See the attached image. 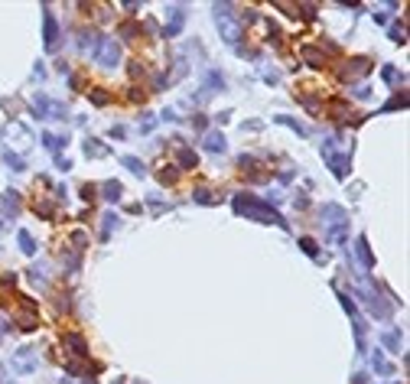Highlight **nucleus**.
I'll return each mask as SVG.
<instances>
[{
  "mask_svg": "<svg viewBox=\"0 0 410 384\" xmlns=\"http://www.w3.org/2000/svg\"><path fill=\"white\" fill-rule=\"evenodd\" d=\"M323 156H326V163L332 166V173L338 179H345V173H349V156H342L335 150V140H323Z\"/></svg>",
  "mask_w": 410,
  "mask_h": 384,
  "instance_id": "nucleus-5",
  "label": "nucleus"
},
{
  "mask_svg": "<svg viewBox=\"0 0 410 384\" xmlns=\"http://www.w3.org/2000/svg\"><path fill=\"white\" fill-rule=\"evenodd\" d=\"M4 160H7V166H13V169H16V173H23V160L16 156V153H7Z\"/></svg>",
  "mask_w": 410,
  "mask_h": 384,
  "instance_id": "nucleus-23",
  "label": "nucleus"
},
{
  "mask_svg": "<svg viewBox=\"0 0 410 384\" xmlns=\"http://www.w3.org/2000/svg\"><path fill=\"white\" fill-rule=\"evenodd\" d=\"M121 163H124V166H127V169H130V173H137V176H144V173H147V169H144V163H140V160H137V156H124V160H121Z\"/></svg>",
  "mask_w": 410,
  "mask_h": 384,
  "instance_id": "nucleus-18",
  "label": "nucleus"
},
{
  "mask_svg": "<svg viewBox=\"0 0 410 384\" xmlns=\"http://www.w3.org/2000/svg\"><path fill=\"white\" fill-rule=\"evenodd\" d=\"M300 244H303V251H306V254H313V257H316V241H313V238H303Z\"/></svg>",
  "mask_w": 410,
  "mask_h": 384,
  "instance_id": "nucleus-24",
  "label": "nucleus"
},
{
  "mask_svg": "<svg viewBox=\"0 0 410 384\" xmlns=\"http://www.w3.org/2000/svg\"><path fill=\"white\" fill-rule=\"evenodd\" d=\"M0 209H4L7 215H20V199H16V192H7L4 199H0Z\"/></svg>",
  "mask_w": 410,
  "mask_h": 384,
  "instance_id": "nucleus-14",
  "label": "nucleus"
},
{
  "mask_svg": "<svg viewBox=\"0 0 410 384\" xmlns=\"http://www.w3.org/2000/svg\"><path fill=\"white\" fill-rule=\"evenodd\" d=\"M358 297H361L365 303H368V309H371L378 319H388V316H391V306L378 297V290H374L368 280H361V283H358Z\"/></svg>",
  "mask_w": 410,
  "mask_h": 384,
  "instance_id": "nucleus-3",
  "label": "nucleus"
},
{
  "mask_svg": "<svg viewBox=\"0 0 410 384\" xmlns=\"http://www.w3.org/2000/svg\"><path fill=\"white\" fill-rule=\"evenodd\" d=\"M16 241H20V251H23V254H36V241H33L30 231H20V235H16Z\"/></svg>",
  "mask_w": 410,
  "mask_h": 384,
  "instance_id": "nucleus-16",
  "label": "nucleus"
},
{
  "mask_svg": "<svg viewBox=\"0 0 410 384\" xmlns=\"http://www.w3.org/2000/svg\"><path fill=\"white\" fill-rule=\"evenodd\" d=\"M195 160H199V156H195L192 150H186V147L179 150V166H183V169H192V166H195Z\"/></svg>",
  "mask_w": 410,
  "mask_h": 384,
  "instance_id": "nucleus-19",
  "label": "nucleus"
},
{
  "mask_svg": "<svg viewBox=\"0 0 410 384\" xmlns=\"http://www.w3.org/2000/svg\"><path fill=\"white\" fill-rule=\"evenodd\" d=\"M355 244H358V257H361V267H365V270H371V267H374V257H371L368 238H358V241H355Z\"/></svg>",
  "mask_w": 410,
  "mask_h": 384,
  "instance_id": "nucleus-11",
  "label": "nucleus"
},
{
  "mask_svg": "<svg viewBox=\"0 0 410 384\" xmlns=\"http://www.w3.org/2000/svg\"><path fill=\"white\" fill-rule=\"evenodd\" d=\"M95 56H98L101 65L114 69V65H118V59H121V49H118V42H114V39H101V42H98V49H95Z\"/></svg>",
  "mask_w": 410,
  "mask_h": 384,
  "instance_id": "nucleus-6",
  "label": "nucleus"
},
{
  "mask_svg": "<svg viewBox=\"0 0 410 384\" xmlns=\"http://www.w3.org/2000/svg\"><path fill=\"white\" fill-rule=\"evenodd\" d=\"M33 111H36V118H49V121L65 118V104L52 101V98H46V95H36V98H33Z\"/></svg>",
  "mask_w": 410,
  "mask_h": 384,
  "instance_id": "nucleus-4",
  "label": "nucleus"
},
{
  "mask_svg": "<svg viewBox=\"0 0 410 384\" xmlns=\"http://www.w3.org/2000/svg\"><path fill=\"white\" fill-rule=\"evenodd\" d=\"M4 329H7V326H4V323H0V335H4Z\"/></svg>",
  "mask_w": 410,
  "mask_h": 384,
  "instance_id": "nucleus-27",
  "label": "nucleus"
},
{
  "mask_svg": "<svg viewBox=\"0 0 410 384\" xmlns=\"http://www.w3.org/2000/svg\"><path fill=\"white\" fill-rule=\"evenodd\" d=\"M42 144H46V150H59L62 144H65V137H56V133H42Z\"/></svg>",
  "mask_w": 410,
  "mask_h": 384,
  "instance_id": "nucleus-20",
  "label": "nucleus"
},
{
  "mask_svg": "<svg viewBox=\"0 0 410 384\" xmlns=\"http://www.w3.org/2000/svg\"><path fill=\"white\" fill-rule=\"evenodd\" d=\"M221 85H225V78H221L218 72H209V75H205V88H202V98H209L212 92H221Z\"/></svg>",
  "mask_w": 410,
  "mask_h": 384,
  "instance_id": "nucleus-10",
  "label": "nucleus"
},
{
  "mask_svg": "<svg viewBox=\"0 0 410 384\" xmlns=\"http://www.w3.org/2000/svg\"><path fill=\"white\" fill-rule=\"evenodd\" d=\"M101 221H104V228H101V235H104V238H108V235H111V228H114V225H118V215H114V212H108V215H104Z\"/></svg>",
  "mask_w": 410,
  "mask_h": 384,
  "instance_id": "nucleus-22",
  "label": "nucleus"
},
{
  "mask_svg": "<svg viewBox=\"0 0 410 384\" xmlns=\"http://www.w3.org/2000/svg\"><path fill=\"white\" fill-rule=\"evenodd\" d=\"M92 101H95V104H108V95H101V92H95V95H92Z\"/></svg>",
  "mask_w": 410,
  "mask_h": 384,
  "instance_id": "nucleus-26",
  "label": "nucleus"
},
{
  "mask_svg": "<svg viewBox=\"0 0 410 384\" xmlns=\"http://www.w3.org/2000/svg\"><path fill=\"white\" fill-rule=\"evenodd\" d=\"M384 345H388V348H394V352H397V348H400V338H397L394 332H388V335H384Z\"/></svg>",
  "mask_w": 410,
  "mask_h": 384,
  "instance_id": "nucleus-25",
  "label": "nucleus"
},
{
  "mask_svg": "<svg viewBox=\"0 0 410 384\" xmlns=\"http://www.w3.org/2000/svg\"><path fill=\"white\" fill-rule=\"evenodd\" d=\"M231 7L228 4H221V7H215V23H218V30H221V36H225V42L228 46H235L238 39H241V26H238L235 20H231Z\"/></svg>",
  "mask_w": 410,
  "mask_h": 384,
  "instance_id": "nucleus-2",
  "label": "nucleus"
},
{
  "mask_svg": "<svg viewBox=\"0 0 410 384\" xmlns=\"http://www.w3.org/2000/svg\"><path fill=\"white\" fill-rule=\"evenodd\" d=\"M183 23H186V13H183V7H173V10H169V26H166V36H179Z\"/></svg>",
  "mask_w": 410,
  "mask_h": 384,
  "instance_id": "nucleus-8",
  "label": "nucleus"
},
{
  "mask_svg": "<svg viewBox=\"0 0 410 384\" xmlns=\"http://www.w3.org/2000/svg\"><path fill=\"white\" fill-rule=\"evenodd\" d=\"M101 189H104V199H111V202L121 199V183H104Z\"/></svg>",
  "mask_w": 410,
  "mask_h": 384,
  "instance_id": "nucleus-21",
  "label": "nucleus"
},
{
  "mask_svg": "<svg viewBox=\"0 0 410 384\" xmlns=\"http://www.w3.org/2000/svg\"><path fill=\"white\" fill-rule=\"evenodd\" d=\"M62 345L72 348V355H88V345H85L82 335H65V338H62Z\"/></svg>",
  "mask_w": 410,
  "mask_h": 384,
  "instance_id": "nucleus-13",
  "label": "nucleus"
},
{
  "mask_svg": "<svg viewBox=\"0 0 410 384\" xmlns=\"http://www.w3.org/2000/svg\"><path fill=\"white\" fill-rule=\"evenodd\" d=\"M85 153L88 156H108V147L101 140H85Z\"/></svg>",
  "mask_w": 410,
  "mask_h": 384,
  "instance_id": "nucleus-17",
  "label": "nucleus"
},
{
  "mask_svg": "<svg viewBox=\"0 0 410 384\" xmlns=\"http://www.w3.org/2000/svg\"><path fill=\"white\" fill-rule=\"evenodd\" d=\"M13 365L20 371H36V352H33V348H20L16 358H13Z\"/></svg>",
  "mask_w": 410,
  "mask_h": 384,
  "instance_id": "nucleus-7",
  "label": "nucleus"
},
{
  "mask_svg": "<svg viewBox=\"0 0 410 384\" xmlns=\"http://www.w3.org/2000/svg\"><path fill=\"white\" fill-rule=\"evenodd\" d=\"M59 42V26H56V16L46 13V49H56Z\"/></svg>",
  "mask_w": 410,
  "mask_h": 384,
  "instance_id": "nucleus-9",
  "label": "nucleus"
},
{
  "mask_svg": "<svg viewBox=\"0 0 410 384\" xmlns=\"http://www.w3.org/2000/svg\"><path fill=\"white\" fill-rule=\"evenodd\" d=\"M205 150H212V153H221V150H225V137H221L218 130L205 133Z\"/></svg>",
  "mask_w": 410,
  "mask_h": 384,
  "instance_id": "nucleus-12",
  "label": "nucleus"
},
{
  "mask_svg": "<svg viewBox=\"0 0 410 384\" xmlns=\"http://www.w3.org/2000/svg\"><path fill=\"white\" fill-rule=\"evenodd\" d=\"M235 212L244 218H254V221H264V225H280L287 228V221L280 218V212H274L270 205H264L261 199H254V195H238L235 199Z\"/></svg>",
  "mask_w": 410,
  "mask_h": 384,
  "instance_id": "nucleus-1",
  "label": "nucleus"
},
{
  "mask_svg": "<svg viewBox=\"0 0 410 384\" xmlns=\"http://www.w3.org/2000/svg\"><path fill=\"white\" fill-rule=\"evenodd\" d=\"M371 365H374V371H381V374H394V365H391L381 352H374V355H371Z\"/></svg>",
  "mask_w": 410,
  "mask_h": 384,
  "instance_id": "nucleus-15",
  "label": "nucleus"
}]
</instances>
